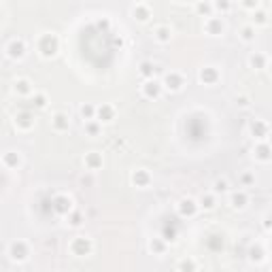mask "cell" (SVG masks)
Instances as JSON below:
<instances>
[{
  "mask_svg": "<svg viewBox=\"0 0 272 272\" xmlns=\"http://www.w3.org/2000/svg\"><path fill=\"white\" fill-rule=\"evenodd\" d=\"M198 77H200V81H202L204 85H215L217 81L221 79V72L217 70L215 66H204V68L200 70V75H198Z\"/></svg>",
  "mask_w": 272,
  "mask_h": 272,
  "instance_id": "cell-14",
  "label": "cell"
},
{
  "mask_svg": "<svg viewBox=\"0 0 272 272\" xmlns=\"http://www.w3.org/2000/svg\"><path fill=\"white\" fill-rule=\"evenodd\" d=\"M32 104H34L36 108H45V106H47V94L32 92Z\"/></svg>",
  "mask_w": 272,
  "mask_h": 272,
  "instance_id": "cell-32",
  "label": "cell"
},
{
  "mask_svg": "<svg viewBox=\"0 0 272 272\" xmlns=\"http://www.w3.org/2000/svg\"><path fill=\"white\" fill-rule=\"evenodd\" d=\"M255 158L261 160V162H268L270 160V147H268V143H259L257 145V149H255Z\"/></svg>",
  "mask_w": 272,
  "mask_h": 272,
  "instance_id": "cell-29",
  "label": "cell"
},
{
  "mask_svg": "<svg viewBox=\"0 0 272 272\" xmlns=\"http://www.w3.org/2000/svg\"><path fill=\"white\" fill-rule=\"evenodd\" d=\"M204 30L211 36H221L225 32V24H223L221 17L211 15V17H206V22H204Z\"/></svg>",
  "mask_w": 272,
  "mask_h": 272,
  "instance_id": "cell-10",
  "label": "cell"
},
{
  "mask_svg": "<svg viewBox=\"0 0 272 272\" xmlns=\"http://www.w3.org/2000/svg\"><path fill=\"white\" fill-rule=\"evenodd\" d=\"M179 215L181 217H194L198 211H200V206H198V200H194V198H183L179 204Z\"/></svg>",
  "mask_w": 272,
  "mask_h": 272,
  "instance_id": "cell-13",
  "label": "cell"
},
{
  "mask_svg": "<svg viewBox=\"0 0 272 272\" xmlns=\"http://www.w3.org/2000/svg\"><path fill=\"white\" fill-rule=\"evenodd\" d=\"M136 5H149V0H134Z\"/></svg>",
  "mask_w": 272,
  "mask_h": 272,
  "instance_id": "cell-40",
  "label": "cell"
},
{
  "mask_svg": "<svg viewBox=\"0 0 272 272\" xmlns=\"http://www.w3.org/2000/svg\"><path fill=\"white\" fill-rule=\"evenodd\" d=\"M240 39L244 43H253V41H255V26H253V24L244 26V28L240 30Z\"/></svg>",
  "mask_w": 272,
  "mask_h": 272,
  "instance_id": "cell-30",
  "label": "cell"
},
{
  "mask_svg": "<svg viewBox=\"0 0 272 272\" xmlns=\"http://www.w3.org/2000/svg\"><path fill=\"white\" fill-rule=\"evenodd\" d=\"M66 217H68V225H72V228H79V225H83V213L77 211V208H70V213H68Z\"/></svg>",
  "mask_w": 272,
  "mask_h": 272,
  "instance_id": "cell-26",
  "label": "cell"
},
{
  "mask_svg": "<svg viewBox=\"0 0 272 272\" xmlns=\"http://www.w3.org/2000/svg\"><path fill=\"white\" fill-rule=\"evenodd\" d=\"M228 189H230L228 179H217L215 183H213V194H225Z\"/></svg>",
  "mask_w": 272,
  "mask_h": 272,
  "instance_id": "cell-33",
  "label": "cell"
},
{
  "mask_svg": "<svg viewBox=\"0 0 272 272\" xmlns=\"http://www.w3.org/2000/svg\"><path fill=\"white\" fill-rule=\"evenodd\" d=\"M115 106L113 104H108V102H102L100 106H96V119L100 121V123H111L115 119Z\"/></svg>",
  "mask_w": 272,
  "mask_h": 272,
  "instance_id": "cell-11",
  "label": "cell"
},
{
  "mask_svg": "<svg viewBox=\"0 0 272 272\" xmlns=\"http://www.w3.org/2000/svg\"><path fill=\"white\" fill-rule=\"evenodd\" d=\"M149 251L153 253V255H164V253H166L164 238H151L149 240Z\"/></svg>",
  "mask_w": 272,
  "mask_h": 272,
  "instance_id": "cell-23",
  "label": "cell"
},
{
  "mask_svg": "<svg viewBox=\"0 0 272 272\" xmlns=\"http://www.w3.org/2000/svg\"><path fill=\"white\" fill-rule=\"evenodd\" d=\"M3 166L9 170H17L22 166V156L17 151H5L3 153Z\"/></svg>",
  "mask_w": 272,
  "mask_h": 272,
  "instance_id": "cell-16",
  "label": "cell"
},
{
  "mask_svg": "<svg viewBox=\"0 0 272 272\" xmlns=\"http://www.w3.org/2000/svg\"><path fill=\"white\" fill-rule=\"evenodd\" d=\"M141 92L147 100H158L162 92H164V87H162V81L158 79H145V83L141 85Z\"/></svg>",
  "mask_w": 272,
  "mask_h": 272,
  "instance_id": "cell-5",
  "label": "cell"
},
{
  "mask_svg": "<svg viewBox=\"0 0 272 272\" xmlns=\"http://www.w3.org/2000/svg\"><path fill=\"white\" fill-rule=\"evenodd\" d=\"M213 3H208V0H198L196 3V13L198 15H204V17H211L213 15Z\"/></svg>",
  "mask_w": 272,
  "mask_h": 272,
  "instance_id": "cell-24",
  "label": "cell"
},
{
  "mask_svg": "<svg viewBox=\"0 0 272 272\" xmlns=\"http://www.w3.org/2000/svg\"><path fill=\"white\" fill-rule=\"evenodd\" d=\"M139 72H141V75H143L145 79H153V72H156V66H153L151 62H141Z\"/></svg>",
  "mask_w": 272,
  "mask_h": 272,
  "instance_id": "cell-31",
  "label": "cell"
},
{
  "mask_svg": "<svg viewBox=\"0 0 272 272\" xmlns=\"http://www.w3.org/2000/svg\"><path fill=\"white\" fill-rule=\"evenodd\" d=\"M251 132L255 134L257 139L264 141L266 136H268V123H266V121H261V119H255V121L251 123Z\"/></svg>",
  "mask_w": 272,
  "mask_h": 272,
  "instance_id": "cell-21",
  "label": "cell"
},
{
  "mask_svg": "<svg viewBox=\"0 0 272 272\" xmlns=\"http://www.w3.org/2000/svg\"><path fill=\"white\" fill-rule=\"evenodd\" d=\"M247 202H249V196L244 194L242 189H240V192H232L230 194V206L232 208H238V211H242V208L247 206Z\"/></svg>",
  "mask_w": 272,
  "mask_h": 272,
  "instance_id": "cell-20",
  "label": "cell"
},
{
  "mask_svg": "<svg viewBox=\"0 0 272 272\" xmlns=\"http://www.w3.org/2000/svg\"><path fill=\"white\" fill-rule=\"evenodd\" d=\"M9 257H11L13 261H17V264H22V261H26L30 257V247L26 240H13L11 244H9Z\"/></svg>",
  "mask_w": 272,
  "mask_h": 272,
  "instance_id": "cell-3",
  "label": "cell"
},
{
  "mask_svg": "<svg viewBox=\"0 0 272 272\" xmlns=\"http://www.w3.org/2000/svg\"><path fill=\"white\" fill-rule=\"evenodd\" d=\"M249 64H251L253 68H266L268 58L264 56V53H253V56L249 58Z\"/></svg>",
  "mask_w": 272,
  "mask_h": 272,
  "instance_id": "cell-27",
  "label": "cell"
},
{
  "mask_svg": "<svg viewBox=\"0 0 272 272\" xmlns=\"http://www.w3.org/2000/svg\"><path fill=\"white\" fill-rule=\"evenodd\" d=\"M36 49H39L41 58H45V60L56 58L60 51V39L53 32H43L39 36V41H36Z\"/></svg>",
  "mask_w": 272,
  "mask_h": 272,
  "instance_id": "cell-1",
  "label": "cell"
},
{
  "mask_svg": "<svg viewBox=\"0 0 272 272\" xmlns=\"http://www.w3.org/2000/svg\"><path fill=\"white\" fill-rule=\"evenodd\" d=\"M177 268H179V270H196V268H198V264H196V261H187V259H183Z\"/></svg>",
  "mask_w": 272,
  "mask_h": 272,
  "instance_id": "cell-37",
  "label": "cell"
},
{
  "mask_svg": "<svg viewBox=\"0 0 272 272\" xmlns=\"http://www.w3.org/2000/svg\"><path fill=\"white\" fill-rule=\"evenodd\" d=\"M51 206H53V211H56L58 215H64L66 217L70 213V208H72V198L68 194H58L56 198H53Z\"/></svg>",
  "mask_w": 272,
  "mask_h": 272,
  "instance_id": "cell-9",
  "label": "cell"
},
{
  "mask_svg": "<svg viewBox=\"0 0 272 272\" xmlns=\"http://www.w3.org/2000/svg\"><path fill=\"white\" fill-rule=\"evenodd\" d=\"M153 39H156L158 43H162V45L170 43L172 41V28H170V26H166V24L156 26V28H153Z\"/></svg>",
  "mask_w": 272,
  "mask_h": 272,
  "instance_id": "cell-17",
  "label": "cell"
},
{
  "mask_svg": "<svg viewBox=\"0 0 272 272\" xmlns=\"http://www.w3.org/2000/svg\"><path fill=\"white\" fill-rule=\"evenodd\" d=\"M162 87L168 89V92H181V89L185 87V77L177 70H170L164 75V79H162Z\"/></svg>",
  "mask_w": 272,
  "mask_h": 272,
  "instance_id": "cell-4",
  "label": "cell"
},
{
  "mask_svg": "<svg viewBox=\"0 0 272 272\" xmlns=\"http://www.w3.org/2000/svg\"><path fill=\"white\" fill-rule=\"evenodd\" d=\"M79 113H81V117L87 121V119H96V106L92 104V102H85L83 106L79 108Z\"/></svg>",
  "mask_w": 272,
  "mask_h": 272,
  "instance_id": "cell-28",
  "label": "cell"
},
{
  "mask_svg": "<svg viewBox=\"0 0 272 272\" xmlns=\"http://www.w3.org/2000/svg\"><path fill=\"white\" fill-rule=\"evenodd\" d=\"M13 123H15V128H17V130L30 132L34 125H36V119H34V115H32L30 111H22V113H17V115H15Z\"/></svg>",
  "mask_w": 272,
  "mask_h": 272,
  "instance_id": "cell-7",
  "label": "cell"
},
{
  "mask_svg": "<svg viewBox=\"0 0 272 272\" xmlns=\"http://www.w3.org/2000/svg\"><path fill=\"white\" fill-rule=\"evenodd\" d=\"M51 128L56 130V132H68V128H70V117H68L66 113L58 111L56 115L51 117Z\"/></svg>",
  "mask_w": 272,
  "mask_h": 272,
  "instance_id": "cell-15",
  "label": "cell"
},
{
  "mask_svg": "<svg viewBox=\"0 0 272 272\" xmlns=\"http://www.w3.org/2000/svg\"><path fill=\"white\" fill-rule=\"evenodd\" d=\"M68 251H70L75 257L92 255L94 242H92V238H87V236H75V238L70 240V244H68Z\"/></svg>",
  "mask_w": 272,
  "mask_h": 272,
  "instance_id": "cell-2",
  "label": "cell"
},
{
  "mask_svg": "<svg viewBox=\"0 0 272 272\" xmlns=\"http://www.w3.org/2000/svg\"><path fill=\"white\" fill-rule=\"evenodd\" d=\"M198 206L204 208V211H213L217 206V194H204L200 200H198Z\"/></svg>",
  "mask_w": 272,
  "mask_h": 272,
  "instance_id": "cell-22",
  "label": "cell"
},
{
  "mask_svg": "<svg viewBox=\"0 0 272 272\" xmlns=\"http://www.w3.org/2000/svg\"><path fill=\"white\" fill-rule=\"evenodd\" d=\"M130 181H132V185H134V187L147 189V187L151 185V181H153V177H151V172H149L147 168H136V170L132 172V177H130Z\"/></svg>",
  "mask_w": 272,
  "mask_h": 272,
  "instance_id": "cell-8",
  "label": "cell"
},
{
  "mask_svg": "<svg viewBox=\"0 0 272 272\" xmlns=\"http://www.w3.org/2000/svg\"><path fill=\"white\" fill-rule=\"evenodd\" d=\"M268 24V13L266 11H257L255 20H253V26H266Z\"/></svg>",
  "mask_w": 272,
  "mask_h": 272,
  "instance_id": "cell-35",
  "label": "cell"
},
{
  "mask_svg": "<svg viewBox=\"0 0 272 272\" xmlns=\"http://www.w3.org/2000/svg\"><path fill=\"white\" fill-rule=\"evenodd\" d=\"M7 56L11 58V60H22L26 56V51H28V47H26V41L24 39H11L7 43Z\"/></svg>",
  "mask_w": 272,
  "mask_h": 272,
  "instance_id": "cell-6",
  "label": "cell"
},
{
  "mask_svg": "<svg viewBox=\"0 0 272 272\" xmlns=\"http://www.w3.org/2000/svg\"><path fill=\"white\" fill-rule=\"evenodd\" d=\"M83 164H85L87 170L96 172V170H100V168L104 166V158H102V153H100V151H89V153H85Z\"/></svg>",
  "mask_w": 272,
  "mask_h": 272,
  "instance_id": "cell-12",
  "label": "cell"
},
{
  "mask_svg": "<svg viewBox=\"0 0 272 272\" xmlns=\"http://www.w3.org/2000/svg\"><path fill=\"white\" fill-rule=\"evenodd\" d=\"M213 9H215V11H221V13H228L232 9V3H230V0H215Z\"/></svg>",
  "mask_w": 272,
  "mask_h": 272,
  "instance_id": "cell-34",
  "label": "cell"
},
{
  "mask_svg": "<svg viewBox=\"0 0 272 272\" xmlns=\"http://www.w3.org/2000/svg\"><path fill=\"white\" fill-rule=\"evenodd\" d=\"M253 181H255V177H253L251 172H244V175L240 177V183H242V185H251Z\"/></svg>",
  "mask_w": 272,
  "mask_h": 272,
  "instance_id": "cell-38",
  "label": "cell"
},
{
  "mask_svg": "<svg viewBox=\"0 0 272 272\" xmlns=\"http://www.w3.org/2000/svg\"><path fill=\"white\" fill-rule=\"evenodd\" d=\"M132 17H134L136 22H141V24L149 22V20H151V9H149V5H134Z\"/></svg>",
  "mask_w": 272,
  "mask_h": 272,
  "instance_id": "cell-19",
  "label": "cell"
},
{
  "mask_svg": "<svg viewBox=\"0 0 272 272\" xmlns=\"http://www.w3.org/2000/svg\"><path fill=\"white\" fill-rule=\"evenodd\" d=\"M240 5L244 9H249V11H255V9L259 7V0H240Z\"/></svg>",
  "mask_w": 272,
  "mask_h": 272,
  "instance_id": "cell-36",
  "label": "cell"
},
{
  "mask_svg": "<svg viewBox=\"0 0 272 272\" xmlns=\"http://www.w3.org/2000/svg\"><path fill=\"white\" fill-rule=\"evenodd\" d=\"M13 92L17 94V96H32V92H34V85H32V81L30 79H17L15 83H13Z\"/></svg>",
  "mask_w": 272,
  "mask_h": 272,
  "instance_id": "cell-18",
  "label": "cell"
},
{
  "mask_svg": "<svg viewBox=\"0 0 272 272\" xmlns=\"http://www.w3.org/2000/svg\"><path fill=\"white\" fill-rule=\"evenodd\" d=\"M236 104H238V106H249L251 102H249L247 96H238V98H236Z\"/></svg>",
  "mask_w": 272,
  "mask_h": 272,
  "instance_id": "cell-39",
  "label": "cell"
},
{
  "mask_svg": "<svg viewBox=\"0 0 272 272\" xmlns=\"http://www.w3.org/2000/svg\"><path fill=\"white\" fill-rule=\"evenodd\" d=\"M100 132H102V123L98 119H87L85 121V134L87 136H98Z\"/></svg>",
  "mask_w": 272,
  "mask_h": 272,
  "instance_id": "cell-25",
  "label": "cell"
},
{
  "mask_svg": "<svg viewBox=\"0 0 272 272\" xmlns=\"http://www.w3.org/2000/svg\"><path fill=\"white\" fill-rule=\"evenodd\" d=\"M175 3H179V5H185V3H192V0H175Z\"/></svg>",
  "mask_w": 272,
  "mask_h": 272,
  "instance_id": "cell-41",
  "label": "cell"
}]
</instances>
